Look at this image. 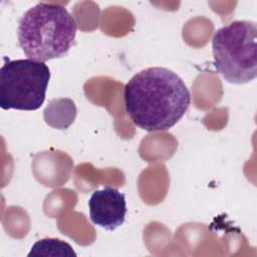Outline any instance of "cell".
Masks as SVG:
<instances>
[{
  "instance_id": "6da1fadb",
  "label": "cell",
  "mask_w": 257,
  "mask_h": 257,
  "mask_svg": "<svg viewBox=\"0 0 257 257\" xmlns=\"http://www.w3.org/2000/svg\"><path fill=\"white\" fill-rule=\"evenodd\" d=\"M123 101L127 115L147 132H164L186 113L191 94L184 80L165 67H149L125 84Z\"/></svg>"
},
{
  "instance_id": "7a4b0ae2",
  "label": "cell",
  "mask_w": 257,
  "mask_h": 257,
  "mask_svg": "<svg viewBox=\"0 0 257 257\" xmlns=\"http://www.w3.org/2000/svg\"><path fill=\"white\" fill-rule=\"evenodd\" d=\"M76 31V22L64 6L40 2L20 18L17 38L28 58L45 62L64 56L74 43Z\"/></svg>"
},
{
  "instance_id": "3957f363",
  "label": "cell",
  "mask_w": 257,
  "mask_h": 257,
  "mask_svg": "<svg viewBox=\"0 0 257 257\" xmlns=\"http://www.w3.org/2000/svg\"><path fill=\"white\" fill-rule=\"evenodd\" d=\"M257 25L236 20L219 28L212 39L214 65L223 78L244 84L257 76Z\"/></svg>"
},
{
  "instance_id": "277c9868",
  "label": "cell",
  "mask_w": 257,
  "mask_h": 257,
  "mask_svg": "<svg viewBox=\"0 0 257 257\" xmlns=\"http://www.w3.org/2000/svg\"><path fill=\"white\" fill-rule=\"evenodd\" d=\"M50 70L45 62L30 58L5 60L0 68V106L36 110L45 100Z\"/></svg>"
},
{
  "instance_id": "5b68a950",
  "label": "cell",
  "mask_w": 257,
  "mask_h": 257,
  "mask_svg": "<svg viewBox=\"0 0 257 257\" xmlns=\"http://www.w3.org/2000/svg\"><path fill=\"white\" fill-rule=\"evenodd\" d=\"M87 204L89 218L94 225L113 231L123 224L126 214L125 196L116 188L107 186L95 190Z\"/></svg>"
},
{
  "instance_id": "8992f818",
  "label": "cell",
  "mask_w": 257,
  "mask_h": 257,
  "mask_svg": "<svg viewBox=\"0 0 257 257\" xmlns=\"http://www.w3.org/2000/svg\"><path fill=\"white\" fill-rule=\"evenodd\" d=\"M31 256H59L75 257L76 253L72 247L65 241L57 238H43L36 241L28 253Z\"/></svg>"
}]
</instances>
